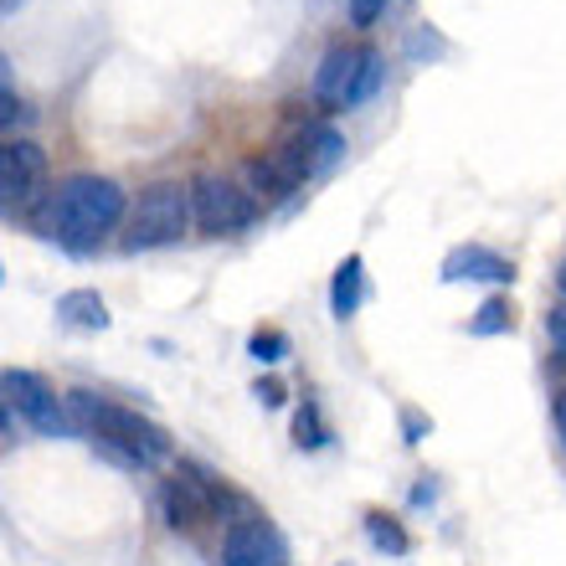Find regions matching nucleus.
Masks as SVG:
<instances>
[{
    "instance_id": "nucleus-1",
    "label": "nucleus",
    "mask_w": 566,
    "mask_h": 566,
    "mask_svg": "<svg viewBox=\"0 0 566 566\" xmlns=\"http://www.w3.org/2000/svg\"><path fill=\"white\" fill-rule=\"evenodd\" d=\"M36 222H42L46 238H57L67 253H88L114 227L129 222V196H124L119 180L83 170V176H67L57 191L46 196V207Z\"/></svg>"
},
{
    "instance_id": "nucleus-2",
    "label": "nucleus",
    "mask_w": 566,
    "mask_h": 566,
    "mask_svg": "<svg viewBox=\"0 0 566 566\" xmlns=\"http://www.w3.org/2000/svg\"><path fill=\"white\" fill-rule=\"evenodd\" d=\"M67 407H73V422L77 432H88L93 443L104 448L108 459H119L124 469H155L176 453L170 432L160 428L155 418H145L139 407H124V402H108L98 391H67Z\"/></svg>"
},
{
    "instance_id": "nucleus-3",
    "label": "nucleus",
    "mask_w": 566,
    "mask_h": 566,
    "mask_svg": "<svg viewBox=\"0 0 566 566\" xmlns=\"http://www.w3.org/2000/svg\"><path fill=\"white\" fill-rule=\"evenodd\" d=\"M196 227V207H191V186L180 180H149L139 201L129 207L124 222V253H149V248H170Z\"/></svg>"
},
{
    "instance_id": "nucleus-4",
    "label": "nucleus",
    "mask_w": 566,
    "mask_h": 566,
    "mask_svg": "<svg viewBox=\"0 0 566 566\" xmlns=\"http://www.w3.org/2000/svg\"><path fill=\"white\" fill-rule=\"evenodd\" d=\"M381 77H387V67H381V52L366 42H335L319 57V67H314V104L319 108H356L366 104L376 88H381Z\"/></svg>"
},
{
    "instance_id": "nucleus-5",
    "label": "nucleus",
    "mask_w": 566,
    "mask_h": 566,
    "mask_svg": "<svg viewBox=\"0 0 566 566\" xmlns=\"http://www.w3.org/2000/svg\"><path fill=\"white\" fill-rule=\"evenodd\" d=\"M310 176H319L310 124H304L294 139H283V145L263 149V155H253V160L242 165V180H248V191H253L258 201H283V196H294Z\"/></svg>"
},
{
    "instance_id": "nucleus-6",
    "label": "nucleus",
    "mask_w": 566,
    "mask_h": 566,
    "mask_svg": "<svg viewBox=\"0 0 566 566\" xmlns=\"http://www.w3.org/2000/svg\"><path fill=\"white\" fill-rule=\"evenodd\" d=\"M191 207H196V227L207 238H238L258 222V196L238 180L217 176V170H201L191 180Z\"/></svg>"
},
{
    "instance_id": "nucleus-7",
    "label": "nucleus",
    "mask_w": 566,
    "mask_h": 566,
    "mask_svg": "<svg viewBox=\"0 0 566 566\" xmlns=\"http://www.w3.org/2000/svg\"><path fill=\"white\" fill-rule=\"evenodd\" d=\"M160 510L176 531H196V525H207V521H222L227 490L201 463H180L176 474L160 484Z\"/></svg>"
},
{
    "instance_id": "nucleus-8",
    "label": "nucleus",
    "mask_w": 566,
    "mask_h": 566,
    "mask_svg": "<svg viewBox=\"0 0 566 566\" xmlns=\"http://www.w3.org/2000/svg\"><path fill=\"white\" fill-rule=\"evenodd\" d=\"M0 387H6V407H11V412H21L31 428L42 432V438H73V432H77L67 397H57V391L46 387L36 371H15V366H11V371L0 376Z\"/></svg>"
},
{
    "instance_id": "nucleus-9",
    "label": "nucleus",
    "mask_w": 566,
    "mask_h": 566,
    "mask_svg": "<svg viewBox=\"0 0 566 566\" xmlns=\"http://www.w3.org/2000/svg\"><path fill=\"white\" fill-rule=\"evenodd\" d=\"M46 180V149L31 145V139H6L0 145V201H6V211H21L36 201V191H42Z\"/></svg>"
},
{
    "instance_id": "nucleus-10",
    "label": "nucleus",
    "mask_w": 566,
    "mask_h": 566,
    "mask_svg": "<svg viewBox=\"0 0 566 566\" xmlns=\"http://www.w3.org/2000/svg\"><path fill=\"white\" fill-rule=\"evenodd\" d=\"M222 566H289V541L269 521H232L222 541Z\"/></svg>"
},
{
    "instance_id": "nucleus-11",
    "label": "nucleus",
    "mask_w": 566,
    "mask_h": 566,
    "mask_svg": "<svg viewBox=\"0 0 566 566\" xmlns=\"http://www.w3.org/2000/svg\"><path fill=\"white\" fill-rule=\"evenodd\" d=\"M438 279L443 283H515V263L500 258L494 248H484V242H463V248H453L443 258Z\"/></svg>"
},
{
    "instance_id": "nucleus-12",
    "label": "nucleus",
    "mask_w": 566,
    "mask_h": 566,
    "mask_svg": "<svg viewBox=\"0 0 566 566\" xmlns=\"http://www.w3.org/2000/svg\"><path fill=\"white\" fill-rule=\"evenodd\" d=\"M57 319L67 329H88V335H98V329L114 325V314H108V304L93 289H67V294L57 298Z\"/></svg>"
},
{
    "instance_id": "nucleus-13",
    "label": "nucleus",
    "mask_w": 566,
    "mask_h": 566,
    "mask_svg": "<svg viewBox=\"0 0 566 566\" xmlns=\"http://www.w3.org/2000/svg\"><path fill=\"white\" fill-rule=\"evenodd\" d=\"M366 304V263H360V253H350L335 269V279H329V314L335 319H350V314Z\"/></svg>"
},
{
    "instance_id": "nucleus-14",
    "label": "nucleus",
    "mask_w": 566,
    "mask_h": 566,
    "mask_svg": "<svg viewBox=\"0 0 566 566\" xmlns=\"http://www.w3.org/2000/svg\"><path fill=\"white\" fill-rule=\"evenodd\" d=\"M366 536H371L376 552H387V556H407V552H412V536H407L402 521H397V515H387V510H366Z\"/></svg>"
},
{
    "instance_id": "nucleus-15",
    "label": "nucleus",
    "mask_w": 566,
    "mask_h": 566,
    "mask_svg": "<svg viewBox=\"0 0 566 566\" xmlns=\"http://www.w3.org/2000/svg\"><path fill=\"white\" fill-rule=\"evenodd\" d=\"M505 329H515V304L510 298H484L479 314L469 319V335H505Z\"/></svg>"
},
{
    "instance_id": "nucleus-16",
    "label": "nucleus",
    "mask_w": 566,
    "mask_h": 566,
    "mask_svg": "<svg viewBox=\"0 0 566 566\" xmlns=\"http://www.w3.org/2000/svg\"><path fill=\"white\" fill-rule=\"evenodd\" d=\"M248 356L258 360V366H279L283 356H289V335L283 329H253V340H248Z\"/></svg>"
},
{
    "instance_id": "nucleus-17",
    "label": "nucleus",
    "mask_w": 566,
    "mask_h": 566,
    "mask_svg": "<svg viewBox=\"0 0 566 566\" xmlns=\"http://www.w3.org/2000/svg\"><path fill=\"white\" fill-rule=\"evenodd\" d=\"M329 432H325V418H319V407L314 402H304L298 407V418H294V443L298 448H319Z\"/></svg>"
},
{
    "instance_id": "nucleus-18",
    "label": "nucleus",
    "mask_w": 566,
    "mask_h": 566,
    "mask_svg": "<svg viewBox=\"0 0 566 566\" xmlns=\"http://www.w3.org/2000/svg\"><path fill=\"white\" fill-rule=\"evenodd\" d=\"M546 335H552V345H556V371L566 376V304H556V310L546 314Z\"/></svg>"
},
{
    "instance_id": "nucleus-19",
    "label": "nucleus",
    "mask_w": 566,
    "mask_h": 566,
    "mask_svg": "<svg viewBox=\"0 0 566 566\" xmlns=\"http://www.w3.org/2000/svg\"><path fill=\"white\" fill-rule=\"evenodd\" d=\"M0 124H6V129H15V124H31V108H27V98H15L11 88L0 93Z\"/></svg>"
},
{
    "instance_id": "nucleus-20",
    "label": "nucleus",
    "mask_w": 566,
    "mask_h": 566,
    "mask_svg": "<svg viewBox=\"0 0 566 566\" xmlns=\"http://www.w3.org/2000/svg\"><path fill=\"white\" fill-rule=\"evenodd\" d=\"M381 11H387V0H350V27H376Z\"/></svg>"
},
{
    "instance_id": "nucleus-21",
    "label": "nucleus",
    "mask_w": 566,
    "mask_h": 566,
    "mask_svg": "<svg viewBox=\"0 0 566 566\" xmlns=\"http://www.w3.org/2000/svg\"><path fill=\"white\" fill-rule=\"evenodd\" d=\"M253 397L263 407H283V381H273V376H263V381H258L253 387Z\"/></svg>"
},
{
    "instance_id": "nucleus-22",
    "label": "nucleus",
    "mask_w": 566,
    "mask_h": 566,
    "mask_svg": "<svg viewBox=\"0 0 566 566\" xmlns=\"http://www.w3.org/2000/svg\"><path fill=\"white\" fill-rule=\"evenodd\" d=\"M428 428H432V422H422L418 412H402V432H407V443H422V438H428Z\"/></svg>"
},
{
    "instance_id": "nucleus-23",
    "label": "nucleus",
    "mask_w": 566,
    "mask_h": 566,
    "mask_svg": "<svg viewBox=\"0 0 566 566\" xmlns=\"http://www.w3.org/2000/svg\"><path fill=\"white\" fill-rule=\"evenodd\" d=\"M552 422H556V438H562V448H566V387L552 397Z\"/></svg>"
},
{
    "instance_id": "nucleus-24",
    "label": "nucleus",
    "mask_w": 566,
    "mask_h": 566,
    "mask_svg": "<svg viewBox=\"0 0 566 566\" xmlns=\"http://www.w3.org/2000/svg\"><path fill=\"white\" fill-rule=\"evenodd\" d=\"M556 289H562V298H566V263L556 269Z\"/></svg>"
},
{
    "instance_id": "nucleus-25",
    "label": "nucleus",
    "mask_w": 566,
    "mask_h": 566,
    "mask_svg": "<svg viewBox=\"0 0 566 566\" xmlns=\"http://www.w3.org/2000/svg\"><path fill=\"white\" fill-rule=\"evenodd\" d=\"M15 6H21V0H0V11L6 15H15Z\"/></svg>"
}]
</instances>
